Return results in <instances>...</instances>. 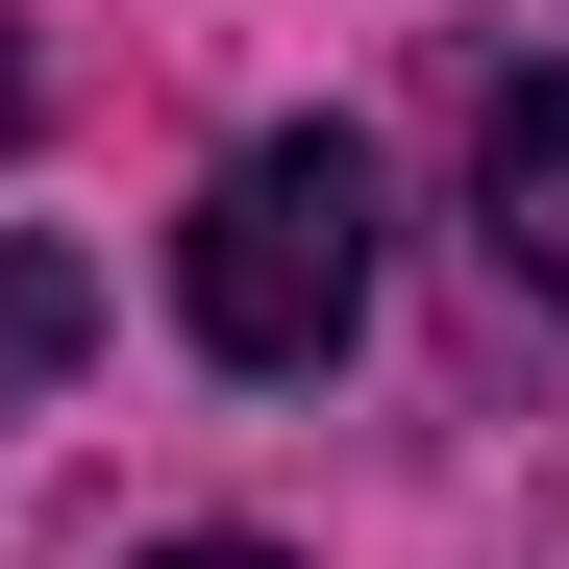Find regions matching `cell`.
<instances>
[{
  "label": "cell",
  "mask_w": 569,
  "mask_h": 569,
  "mask_svg": "<svg viewBox=\"0 0 569 569\" xmlns=\"http://www.w3.org/2000/svg\"><path fill=\"white\" fill-rule=\"evenodd\" d=\"M173 322H199L248 397L347 371V322H371V149H347V124L223 149V173H199V223H173Z\"/></svg>",
  "instance_id": "6da1fadb"
},
{
  "label": "cell",
  "mask_w": 569,
  "mask_h": 569,
  "mask_svg": "<svg viewBox=\"0 0 569 569\" xmlns=\"http://www.w3.org/2000/svg\"><path fill=\"white\" fill-rule=\"evenodd\" d=\"M470 223H496L520 298H569V74H496V124H470Z\"/></svg>",
  "instance_id": "7a4b0ae2"
},
{
  "label": "cell",
  "mask_w": 569,
  "mask_h": 569,
  "mask_svg": "<svg viewBox=\"0 0 569 569\" xmlns=\"http://www.w3.org/2000/svg\"><path fill=\"white\" fill-rule=\"evenodd\" d=\"M74 347H100V272H74V248H0V397H50Z\"/></svg>",
  "instance_id": "3957f363"
},
{
  "label": "cell",
  "mask_w": 569,
  "mask_h": 569,
  "mask_svg": "<svg viewBox=\"0 0 569 569\" xmlns=\"http://www.w3.org/2000/svg\"><path fill=\"white\" fill-rule=\"evenodd\" d=\"M149 569H272V545H149Z\"/></svg>",
  "instance_id": "277c9868"
},
{
  "label": "cell",
  "mask_w": 569,
  "mask_h": 569,
  "mask_svg": "<svg viewBox=\"0 0 569 569\" xmlns=\"http://www.w3.org/2000/svg\"><path fill=\"white\" fill-rule=\"evenodd\" d=\"M0 124H26V50H0Z\"/></svg>",
  "instance_id": "5b68a950"
}]
</instances>
